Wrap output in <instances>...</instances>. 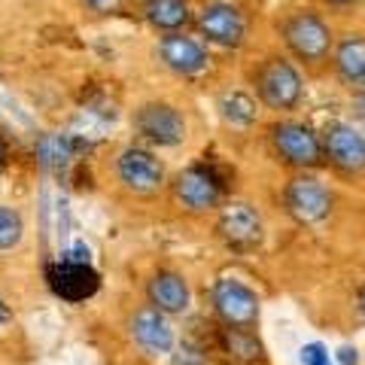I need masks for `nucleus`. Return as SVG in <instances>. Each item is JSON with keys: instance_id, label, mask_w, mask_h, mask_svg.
<instances>
[{"instance_id": "423d86ee", "label": "nucleus", "mask_w": 365, "mask_h": 365, "mask_svg": "<svg viewBox=\"0 0 365 365\" xmlns=\"http://www.w3.org/2000/svg\"><path fill=\"white\" fill-rule=\"evenodd\" d=\"M137 131L150 137L153 143L162 146H177L186 137V122L170 104H146L137 113Z\"/></svg>"}, {"instance_id": "4be33fe9", "label": "nucleus", "mask_w": 365, "mask_h": 365, "mask_svg": "<svg viewBox=\"0 0 365 365\" xmlns=\"http://www.w3.org/2000/svg\"><path fill=\"white\" fill-rule=\"evenodd\" d=\"M302 362L304 365H329V353L323 344H307L302 350Z\"/></svg>"}, {"instance_id": "393cba45", "label": "nucleus", "mask_w": 365, "mask_h": 365, "mask_svg": "<svg viewBox=\"0 0 365 365\" xmlns=\"http://www.w3.org/2000/svg\"><path fill=\"white\" fill-rule=\"evenodd\" d=\"M4 319H9V311H6V304L0 302V323H4Z\"/></svg>"}, {"instance_id": "cd10ccee", "label": "nucleus", "mask_w": 365, "mask_h": 365, "mask_svg": "<svg viewBox=\"0 0 365 365\" xmlns=\"http://www.w3.org/2000/svg\"><path fill=\"white\" fill-rule=\"evenodd\" d=\"M332 4H350V0H332Z\"/></svg>"}, {"instance_id": "a878e982", "label": "nucleus", "mask_w": 365, "mask_h": 365, "mask_svg": "<svg viewBox=\"0 0 365 365\" xmlns=\"http://www.w3.org/2000/svg\"><path fill=\"white\" fill-rule=\"evenodd\" d=\"M359 302H362V311H365V289H362V299Z\"/></svg>"}, {"instance_id": "39448f33", "label": "nucleus", "mask_w": 365, "mask_h": 365, "mask_svg": "<svg viewBox=\"0 0 365 365\" xmlns=\"http://www.w3.org/2000/svg\"><path fill=\"white\" fill-rule=\"evenodd\" d=\"M283 34H287V43L295 49V55H302L304 61H319L329 52V28L311 13L292 16L283 25Z\"/></svg>"}, {"instance_id": "7ed1b4c3", "label": "nucleus", "mask_w": 365, "mask_h": 365, "mask_svg": "<svg viewBox=\"0 0 365 365\" xmlns=\"http://www.w3.org/2000/svg\"><path fill=\"white\" fill-rule=\"evenodd\" d=\"M213 304L220 317L225 319L228 326H237V329H247L256 323L259 317V299L253 289H247L244 283L237 280H220L213 289Z\"/></svg>"}, {"instance_id": "5701e85b", "label": "nucleus", "mask_w": 365, "mask_h": 365, "mask_svg": "<svg viewBox=\"0 0 365 365\" xmlns=\"http://www.w3.org/2000/svg\"><path fill=\"white\" fill-rule=\"evenodd\" d=\"M341 362H344V365H356V350L344 347V350H341Z\"/></svg>"}, {"instance_id": "a211bd4d", "label": "nucleus", "mask_w": 365, "mask_h": 365, "mask_svg": "<svg viewBox=\"0 0 365 365\" xmlns=\"http://www.w3.org/2000/svg\"><path fill=\"white\" fill-rule=\"evenodd\" d=\"M222 113H225V119H232L237 125H250L256 119V104L250 101L247 95H225L222 98Z\"/></svg>"}, {"instance_id": "ddd939ff", "label": "nucleus", "mask_w": 365, "mask_h": 365, "mask_svg": "<svg viewBox=\"0 0 365 365\" xmlns=\"http://www.w3.org/2000/svg\"><path fill=\"white\" fill-rule=\"evenodd\" d=\"M326 150L338 168H344V170L365 168V140L353 128H347V125H338V128L329 131Z\"/></svg>"}, {"instance_id": "412c9836", "label": "nucleus", "mask_w": 365, "mask_h": 365, "mask_svg": "<svg viewBox=\"0 0 365 365\" xmlns=\"http://www.w3.org/2000/svg\"><path fill=\"white\" fill-rule=\"evenodd\" d=\"M228 350H235L237 356H244V359L259 356V344H256L253 338L241 335V329H232V335H228Z\"/></svg>"}, {"instance_id": "aec40b11", "label": "nucleus", "mask_w": 365, "mask_h": 365, "mask_svg": "<svg viewBox=\"0 0 365 365\" xmlns=\"http://www.w3.org/2000/svg\"><path fill=\"white\" fill-rule=\"evenodd\" d=\"M67 158H71L67 140H61V137H43L40 140V162L46 168H64Z\"/></svg>"}, {"instance_id": "1a4fd4ad", "label": "nucleus", "mask_w": 365, "mask_h": 365, "mask_svg": "<svg viewBox=\"0 0 365 365\" xmlns=\"http://www.w3.org/2000/svg\"><path fill=\"white\" fill-rule=\"evenodd\" d=\"M220 235L237 250H253L262 241V222L250 204H228L220 216Z\"/></svg>"}, {"instance_id": "f257e3e1", "label": "nucleus", "mask_w": 365, "mask_h": 365, "mask_svg": "<svg viewBox=\"0 0 365 365\" xmlns=\"http://www.w3.org/2000/svg\"><path fill=\"white\" fill-rule=\"evenodd\" d=\"M49 287L58 299L79 304V302H86L98 292L101 277L91 271L88 262H73V259L64 256L61 262H55V265L49 268Z\"/></svg>"}, {"instance_id": "9b49d317", "label": "nucleus", "mask_w": 365, "mask_h": 365, "mask_svg": "<svg viewBox=\"0 0 365 365\" xmlns=\"http://www.w3.org/2000/svg\"><path fill=\"white\" fill-rule=\"evenodd\" d=\"M198 28L220 46H237L244 40V19L235 6H228V4L204 6L201 16H198Z\"/></svg>"}, {"instance_id": "6ab92c4d", "label": "nucleus", "mask_w": 365, "mask_h": 365, "mask_svg": "<svg viewBox=\"0 0 365 365\" xmlns=\"http://www.w3.org/2000/svg\"><path fill=\"white\" fill-rule=\"evenodd\" d=\"M21 232H25V225H21V216L9 207H0V250H9L21 241Z\"/></svg>"}, {"instance_id": "20e7f679", "label": "nucleus", "mask_w": 365, "mask_h": 365, "mask_svg": "<svg viewBox=\"0 0 365 365\" xmlns=\"http://www.w3.org/2000/svg\"><path fill=\"white\" fill-rule=\"evenodd\" d=\"M287 207L299 222H319L332 207V195L319 180L299 177L287 189Z\"/></svg>"}, {"instance_id": "4468645a", "label": "nucleus", "mask_w": 365, "mask_h": 365, "mask_svg": "<svg viewBox=\"0 0 365 365\" xmlns=\"http://www.w3.org/2000/svg\"><path fill=\"white\" fill-rule=\"evenodd\" d=\"M162 58L177 73H198L207 64L201 46L189 37H180V34H170V37L162 40Z\"/></svg>"}, {"instance_id": "2eb2a0df", "label": "nucleus", "mask_w": 365, "mask_h": 365, "mask_svg": "<svg viewBox=\"0 0 365 365\" xmlns=\"http://www.w3.org/2000/svg\"><path fill=\"white\" fill-rule=\"evenodd\" d=\"M150 299L162 314H180L189 307V287L180 274H155L150 283Z\"/></svg>"}, {"instance_id": "dca6fc26", "label": "nucleus", "mask_w": 365, "mask_h": 365, "mask_svg": "<svg viewBox=\"0 0 365 365\" xmlns=\"http://www.w3.org/2000/svg\"><path fill=\"white\" fill-rule=\"evenodd\" d=\"M146 19L155 28L174 31L180 25H186L189 6H186V0H146Z\"/></svg>"}, {"instance_id": "f3484780", "label": "nucleus", "mask_w": 365, "mask_h": 365, "mask_svg": "<svg viewBox=\"0 0 365 365\" xmlns=\"http://www.w3.org/2000/svg\"><path fill=\"white\" fill-rule=\"evenodd\" d=\"M338 67L347 79H365V40H347L338 49Z\"/></svg>"}, {"instance_id": "b1692460", "label": "nucleus", "mask_w": 365, "mask_h": 365, "mask_svg": "<svg viewBox=\"0 0 365 365\" xmlns=\"http://www.w3.org/2000/svg\"><path fill=\"white\" fill-rule=\"evenodd\" d=\"M88 6H98V9H107V6H113L116 4V0H86Z\"/></svg>"}, {"instance_id": "9d476101", "label": "nucleus", "mask_w": 365, "mask_h": 365, "mask_svg": "<svg viewBox=\"0 0 365 365\" xmlns=\"http://www.w3.org/2000/svg\"><path fill=\"white\" fill-rule=\"evenodd\" d=\"M119 177L125 186L134 192H155L162 186L165 170L155 155L143 153V150H125L119 158Z\"/></svg>"}, {"instance_id": "0eeeda50", "label": "nucleus", "mask_w": 365, "mask_h": 365, "mask_svg": "<svg viewBox=\"0 0 365 365\" xmlns=\"http://www.w3.org/2000/svg\"><path fill=\"white\" fill-rule=\"evenodd\" d=\"M174 195L186 210H207L220 201V180L207 168H189L177 177Z\"/></svg>"}, {"instance_id": "6e6552de", "label": "nucleus", "mask_w": 365, "mask_h": 365, "mask_svg": "<svg viewBox=\"0 0 365 365\" xmlns=\"http://www.w3.org/2000/svg\"><path fill=\"white\" fill-rule=\"evenodd\" d=\"M274 146L277 153L292 165H317L319 162V140L311 128L299 122H280L274 125Z\"/></svg>"}, {"instance_id": "f8f14e48", "label": "nucleus", "mask_w": 365, "mask_h": 365, "mask_svg": "<svg viewBox=\"0 0 365 365\" xmlns=\"http://www.w3.org/2000/svg\"><path fill=\"white\" fill-rule=\"evenodd\" d=\"M131 332H134L137 344L150 353H165V350H170V344H174L170 323L158 307H143V311H137L131 319Z\"/></svg>"}, {"instance_id": "bb28decb", "label": "nucleus", "mask_w": 365, "mask_h": 365, "mask_svg": "<svg viewBox=\"0 0 365 365\" xmlns=\"http://www.w3.org/2000/svg\"><path fill=\"white\" fill-rule=\"evenodd\" d=\"M0 162H4V143H0Z\"/></svg>"}, {"instance_id": "f03ea898", "label": "nucleus", "mask_w": 365, "mask_h": 365, "mask_svg": "<svg viewBox=\"0 0 365 365\" xmlns=\"http://www.w3.org/2000/svg\"><path fill=\"white\" fill-rule=\"evenodd\" d=\"M259 83V95L268 107H277V110H287L292 107L302 95V79L299 73L292 71V64L280 61V58H271L265 67L259 71L256 76Z\"/></svg>"}]
</instances>
